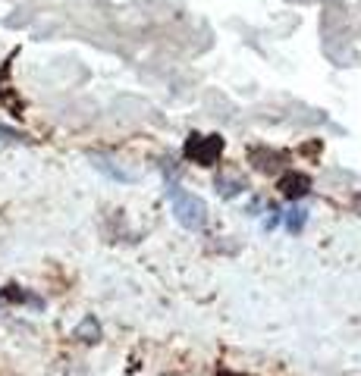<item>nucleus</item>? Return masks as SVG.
<instances>
[{"mask_svg":"<svg viewBox=\"0 0 361 376\" xmlns=\"http://www.w3.org/2000/svg\"><path fill=\"white\" fill-rule=\"evenodd\" d=\"M16 138H22V135H16V132H10V129L0 126V141H16Z\"/></svg>","mask_w":361,"mask_h":376,"instance_id":"nucleus-1","label":"nucleus"}]
</instances>
